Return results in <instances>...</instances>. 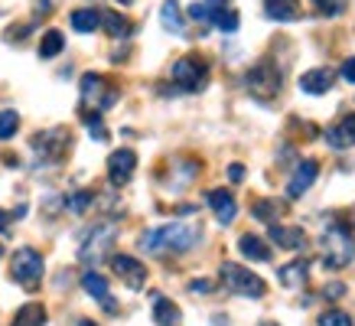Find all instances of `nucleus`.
I'll use <instances>...</instances> for the list:
<instances>
[{
	"mask_svg": "<svg viewBox=\"0 0 355 326\" xmlns=\"http://www.w3.org/2000/svg\"><path fill=\"white\" fill-rule=\"evenodd\" d=\"M202 239V228L199 225H186V222H170V225H157L147 228L140 235V248L147 255H183V251H193Z\"/></svg>",
	"mask_w": 355,
	"mask_h": 326,
	"instance_id": "1",
	"label": "nucleus"
},
{
	"mask_svg": "<svg viewBox=\"0 0 355 326\" xmlns=\"http://www.w3.org/2000/svg\"><path fill=\"white\" fill-rule=\"evenodd\" d=\"M270 241H277L287 251H300L306 245V232L300 225H270Z\"/></svg>",
	"mask_w": 355,
	"mask_h": 326,
	"instance_id": "18",
	"label": "nucleus"
},
{
	"mask_svg": "<svg viewBox=\"0 0 355 326\" xmlns=\"http://www.w3.org/2000/svg\"><path fill=\"white\" fill-rule=\"evenodd\" d=\"M264 10H268L270 20L293 23L300 20V0H264Z\"/></svg>",
	"mask_w": 355,
	"mask_h": 326,
	"instance_id": "19",
	"label": "nucleus"
},
{
	"mask_svg": "<svg viewBox=\"0 0 355 326\" xmlns=\"http://www.w3.org/2000/svg\"><path fill=\"white\" fill-rule=\"evenodd\" d=\"M245 88H248V95L258 98V101H270V98H277V92H280V69L270 62V59H261V62H254L245 72Z\"/></svg>",
	"mask_w": 355,
	"mask_h": 326,
	"instance_id": "5",
	"label": "nucleus"
},
{
	"mask_svg": "<svg viewBox=\"0 0 355 326\" xmlns=\"http://www.w3.org/2000/svg\"><path fill=\"white\" fill-rule=\"evenodd\" d=\"M101 26L108 30V36H114V40H128L130 33H134V23L124 17V13L118 10H105L101 13Z\"/></svg>",
	"mask_w": 355,
	"mask_h": 326,
	"instance_id": "20",
	"label": "nucleus"
},
{
	"mask_svg": "<svg viewBox=\"0 0 355 326\" xmlns=\"http://www.w3.org/2000/svg\"><path fill=\"white\" fill-rule=\"evenodd\" d=\"M0 258H3V245H0Z\"/></svg>",
	"mask_w": 355,
	"mask_h": 326,
	"instance_id": "42",
	"label": "nucleus"
},
{
	"mask_svg": "<svg viewBox=\"0 0 355 326\" xmlns=\"http://www.w3.org/2000/svg\"><path fill=\"white\" fill-rule=\"evenodd\" d=\"M137 170V153L130 151V147H121L108 157V180L111 186H128L130 176Z\"/></svg>",
	"mask_w": 355,
	"mask_h": 326,
	"instance_id": "11",
	"label": "nucleus"
},
{
	"mask_svg": "<svg viewBox=\"0 0 355 326\" xmlns=\"http://www.w3.org/2000/svg\"><path fill=\"white\" fill-rule=\"evenodd\" d=\"M17 130H20V114L13 108H3L0 111V141H10Z\"/></svg>",
	"mask_w": 355,
	"mask_h": 326,
	"instance_id": "28",
	"label": "nucleus"
},
{
	"mask_svg": "<svg viewBox=\"0 0 355 326\" xmlns=\"http://www.w3.org/2000/svg\"><path fill=\"white\" fill-rule=\"evenodd\" d=\"M323 297H326V300H343V297H345V284H339V281L326 284V287H323Z\"/></svg>",
	"mask_w": 355,
	"mask_h": 326,
	"instance_id": "33",
	"label": "nucleus"
},
{
	"mask_svg": "<svg viewBox=\"0 0 355 326\" xmlns=\"http://www.w3.org/2000/svg\"><path fill=\"white\" fill-rule=\"evenodd\" d=\"M111 271L118 274L130 291H140V287L147 284V268H144L134 255H111Z\"/></svg>",
	"mask_w": 355,
	"mask_h": 326,
	"instance_id": "10",
	"label": "nucleus"
},
{
	"mask_svg": "<svg viewBox=\"0 0 355 326\" xmlns=\"http://www.w3.org/2000/svg\"><path fill=\"white\" fill-rule=\"evenodd\" d=\"M65 49V36L59 30H46L43 33V43H40V55L43 59H55V55Z\"/></svg>",
	"mask_w": 355,
	"mask_h": 326,
	"instance_id": "27",
	"label": "nucleus"
},
{
	"mask_svg": "<svg viewBox=\"0 0 355 326\" xmlns=\"http://www.w3.org/2000/svg\"><path fill=\"white\" fill-rule=\"evenodd\" d=\"M78 326H98V323H92V320H82V323H78Z\"/></svg>",
	"mask_w": 355,
	"mask_h": 326,
	"instance_id": "41",
	"label": "nucleus"
},
{
	"mask_svg": "<svg viewBox=\"0 0 355 326\" xmlns=\"http://www.w3.org/2000/svg\"><path fill=\"white\" fill-rule=\"evenodd\" d=\"M118 239V225L114 222H98L82 235V245H78V258L85 264H98V261L108 258L111 245Z\"/></svg>",
	"mask_w": 355,
	"mask_h": 326,
	"instance_id": "4",
	"label": "nucleus"
},
{
	"mask_svg": "<svg viewBox=\"0 0 355 326\" xmlns=\"http://www.w3.org/2000/svg\"><path fill=\"white\" fill-rule=\"evenodd\" d=\"M153 320L157 326H180L183 314H180V307L166 300V297H153Z\"/></svg>",
	"mask_w": 355,
	"mask_h": 326,
	"instance_id": "22",
	"label": "nucleus"
},
{
	"mask_svg": "<svg viewBox=\"0 0 355 326\" xmlns=\"http://www.w3.org/2000/svg\"><path fill=\"white\" fill-rule=\"evenodd\" d=\"M30 147L43 163H59L72 147V134H69V128L43 130V134H36L30 141Z\"/></svg>",
	"mask_w": 355,
	"mask_h": 326,
	"instance_id": "9",
	"label": "nucleus"
},
{
	"mask_svg": "<svg viewBox=\"0 0 355 326\" xmlns=\"http://www.w3.org/2000/svg\"><path fill=\"white\" fill-rule=\"evenodd\" d=\"M313 3H316V10L323 13V17H339L349 0H313Z\"/></svg>",
	"mask_w": 355,
	"mask_h": 326,
	"instance_id": "32",
	"label": "nucleus"
},
{
	"mask_svg": "<svg viewBox=\"0 0 355 326\" xmlns=\"http://www.w3.org/2000/svg\"><path fill=\"white\" fill-rule=\"evenodd\" d=\"M118 3H121V7H130V3H134V0H118Z\"/></svg>",
	"mask_w": 355,
	"mask_h": 326,
	"instance_id": "40",
	"label": "nucleus"
},
{
	"mask_svg": "<svg viewBox=\"0 0 355 326\" xmlns=\"http://www.w3.org/2000/svg\"><path fill=\"white\" fill-rule=\"evenodd\" d=\"M46 274V264H43V255L36 248H17L10 258V277L20 287H26V291H36L40 287V281H43Z\"/></svg>",
	"mask_w": 355,
	"mask_h": 326,
	"instance_id": "7",
	"label": "nucleus"
},
{
	"mask_svg": "<svg viewBox=\"0 0 355 326\" xmlns=\"http://www.w3.org/2000/svg\"><path fill=\"white\" fill-rule=\"evenodd\" d=\"M277 281L287 287V291H303L306 281H310V264L306 261H291L277 271Z\"/></svg>",
	"mask_w": 355,
	"mask_h": 326,
	"instance_id": "17",
	"label": "nucleus"
},
{
	"mask_svg": "<svg viewBox=\"0 0 355 326\" xmlns=\"http://www.w3.org/2000/svg\"><path fill=\"white\" fill-rule=\"evenodd\" d=\"M10 212H3V209H0V232H7V228H10Z\"/></svg>",
	"mask_w": 355,
	"mask_h": 326,
	"instance_id": "38",
	"label": "nucleus"
},
{
	"mask_svg": "<svg viewBox=\"0 0 355 326\" xmlns=\"http://www.w3.org/2000/svg\"><path fill=\"white\" fill-rule=\"evenodd\" d=\"M160 23H163V30L176 33V36H183V33H186L183 10H180V3H176V0H163V7H160Z\"/></svg>",
	"mask_w": 355,
	"mask_h": 326,
	"instance_id": "21",
	"label": "nucleus"
},
{
	"mask_svg": "<svg viewBox=\"0 0 355 326\" xmlns=\"http://www.w3.org/2000/svg\"><path fill=\"white\" fill-rule=\"evenodd\" d=\"M118 88L111 85L105 76H98V72H85L82 76V111H98V114H105V111L118 101Z\"/></svg>",
	"mask_w": 355,
	"mask_h": 326,
	"instance_id": "6",
	"label": "nucleus"
},
{
	"mask_svg": "<svg viewBox=\"0 0 355 326\" xmlns=\"http://www.w3.org/2000/svg\"><path fill=\"white\" fill-rule=\"evenodd\" d=\"M339 72H343V78H345V82H352V85H355V55H352V59H345V62H343V69H339Z\"/></svg>",
	"mask_w": 355,
	"mask_h": 326,
	"instance_id": "36",
	"label": "nucleus"
},
{
	"mask_svg": "<svg viewBox=\"0 0 355 326\" xmlns=\"http://www.w3.org/2000/svg\"><path fill=\"white\" fill-rule=\"evenodd\" d=\"M320 326H355L352 323V316L349 314H343V310H326L320 320H316Z\"/></svg>",
	"mask_w": 355,
	"mask_h": 326,
	"instance_id": "31",
	"label": "nucleus"
},
{
	"mask_svg": "<svg viewBox=\"0 0 355 326\" xmlns=\"http://www.w3.org/2000/svg\"><path fill=\"white\" fill-rule=\"evenodd\" d=\"M218 281L225 284L228 293H235V297H248V300H261L264 293H268V284L264 277H258L254 271H248L235 261H225L222 268H218Z\"/></svg>",
	"mask_w": 355,
	"mask_h": 326,
	"instance_id": "3",
	"label": "nucleus"
},
{
	"mask_svg": "<svg viewBox=\"0 0 355 326\" xmlns=\"http://www.w3.org/2000/svg\"><path fill=\"white\" fill-rule=\"evenodd\" d=\"M258 326H280V323H274V320H264V323H258Z\"/></svg>",
	"mask_w": 355,
	"mask_h": 326,
	"instance_id": "39",
	"label": "nucleus"
},
{
	"mask_svg": "<svg viewBox=\"0 0 355 326\" xmlns=\"http://www.w3.org/2000/svg\"><path fill=\"white\" fill-rule=\"evenodd\" d=\"M173 82L180 85V92H202L209 82V62L202 55H183L173 62Z\"/></svg>",
	"mask_w": 355,
	"mask_h": 326,
	"instance_id": "8",
	"label": "nucleus"
},
{
	"mask_svg": "<svg viewBox=\"0 0 355 326\" xmlns=\"http://www.w3.org/2000/svg\"><path fill=\"white\" fill-rule=\"evenodd\" d=\"M205 203H209L212 216H216L218 222H222V225L235 222V216H238V203H235V196L228 193V189H212V193L205 196Z\"/></svg>",
	"mask_w": 355,
	"mask_h": 326,
	"instance_id": "13",
	"label": "nucleus"
},
{
	"mask_svg": "<svg viewBox=\"0 0 355 326\" xmlns=\"http://www.w3.org/2000/svg\"><path fill=\"white\" fill-rule=\"evenodd\" d=\"M88 206H92V193H88V189H78V193H72L69 199H65V209L76 212V216H82Z\"/></svg>",
	"mask_w": 355,
	"mask_h": 326,
	"instance_id": "29",
	"label": "nucleus"
},
{
	"mask_svg": "<svg viewBox=\"0 0 355 326\" xmlns=\"http://www.w3.org/2000/svg\"><path fill=\"white\" fill-rule=\"evenodd\" d=\"M326 144L336 151L355 147V114H345L343 121H336L333 128H326Z\"/></svg>",
	"mask_w": 355,
	"mask_h": 326,
	"instance_id": "16",
	"label": "nucleus"
},
{
	"mask_svg": "<svg viewBox=\"0 0 355 326\" xmlns=\"http://www.w3.org/2000/svg\"><path fill=\"white\" fill-rule=\"evenodd\" d=\"M241 176H245V166H241V163H232V166H228V180H241Z\"/></svg>",
	"mask_w": 355,
	"mask_h": 326,
	"instance_id": "37",
	"label": "nucleus"
},
{
	"mask_svg": "<svg viewBox=\"0 0 355 326\" xmlns=\"http://www.w3.org/2000/svg\"><path fill=\"white\" fill-rule=\"evenodd\" d=\"M212 26H218L222 33H235L238 30V13L232 10V7H225V10H222L216 20H212Z\"/></svg>",
	"mask_w": 355,
	"mask_h": 326,
	"instance_id": "30",
	"label": "nucleus"
},
{
	"mask_svg": "<svg viewBox=\"0 0 355 326\" xmlns=\"http://www.w3.org/2000/svg\"><path fill=\"white\" fill-rule=\"evenodd\" d=\"M10 326H46V307L36 304V300H33V304H23Z\"/></svg>",
	"mask_w": 355,
	"mask_h": 326,
	"instance_id": "25",
	"label": "nucleus"
},
{
	"mask_svg": "<svg viewBox=\"0 0 355 326\" xmlns=\"http://www.w3.org/2000/svg\"><path fill=\"white\" fill-rule=\"evenodd\" d=\"M251 212H254V218H261V222L277 225V218L284 216V203H280V199H258V203L251 206Z\"/></svg>",
	"mask_w": 355,
	"mask_h": 326,
	"instance_id": "26",
	"label": "nucleus"
},
{
	"mask_svg": "<svg viewBox=\"0 0 355 326\" xmlns=\"http://www.w3.org/2000/svg\"><path fill=\"white\" fill-rule=\"evenodd\" d=\"M189 291H193V293H202V297H205V293L216 291V284H212V281H193V284H189Z\"/></svg>",
	"mask_w": 355,
	"mask_h": 326,
	"instance_id": "35",
	"label": "nucleus"
},
{
	"mask_svg": "<svg viewBox=\"0 0 355 326\" xmlns=\"http://www.w3.org/2000/svg\"><path fill=\"white\" fill-rule=\"evenodd\" d=\"M316 176H320V163L316 160H300V166L293 170L291 183H287V196H291V199H300V196L313 186Z\"/></svg>",
	"mask_w": 355,
	"mask_h": 326,
	"instance_id": "14",
	"label": "nucleus"
},
{
	"mask_svg": "<svg viewBox=\"0 0 355 326\" xmlns=\"http://www.w3.org/2000/svg\"><path fill=\"white\" fill-rule=\"evenodd\" d=\"M82 287H85V293H92V297H95V300L105 307L108 314H118V304H114V297H111L108 281H105L98 271H85V274H82Z\"/></svg>",
	"mask_w": 355,
	"mask_h": 326,
	"instance_id": "12",
	"label": "nucleus"
},
{
	"mask_svg": "<svg viewBox=\"0 0 355 326\" xmlns=\"http://www.w3.org/2000/svg\"><path fill=\"white\" fill-rule=\"evenodd\" d=\"M238 251L245 255V258H251V261H270V248H268V241L264 239H258V235H241L238 239Z\"/></svg>",
	"mask_w": 355,
	"mask_h": 326,
	"instance_id": "23",
	"label": "nucleus"
},
{
	"mask_svg": "<svg viewBox=\"0 0 355 326\" xmlns=\"http://www.w3.org/2000/svg\"><path fill=\"white\" fill-rule=\"evenodd\" d=\"M333 82H336V72L333 69H310V72H303L300 76V88L306 95H326V92H333Z\"/></svg>",
	"mask_w": 355,
	"mask_h": 326,
	"instance_id": "15",
	"label": "nucleus"
},
{
	"mask_svg": "<svg viewBox=\"0 0 355 326\" xmlns=\"http://www.w3.org/2000/svg\"><path fill=\"white\" fill-rule=\"evenodd\" d=\"M320 251H323V264L329 271H343L355 258V235L343 222H333L320 239Z\"/></svg>",
	"mask_w": 355,
	"mask_h": 326,
	"instance_id": "2",
	"label": "nucleus"
},
{
	"mask_svg": "<svg viewBox=\"0 0 355 326\" xmlns=\"http://www.w3.org/2000/svg\"><path fill=\"white\" fill-rule=\"evenodd\" d=\"M189 17H193L196 23H209V13H205L202 0H199V3H189Z\"/></svg>",
	"mask_w": 355,
	"mask_h": 326,
	"instance_id": "34",
	"label": "nucleus"
},
{
	"mask_svg": "<svg viewBox=\"0 0 355 326\" xmlns=\"http://www.w3.org/2000/svg\"><path fill=\"white\" fill-rule=\"evenodd\" d=\"M69 23H72L76 33H95L98 26H101V13H98L95 7H82V10H72Z\"/></svg>",
	"mask_w": 355,
	"mask_h": 326,
	"instance_id": "24",
	"label": "nucleus"
}]
</instances>
